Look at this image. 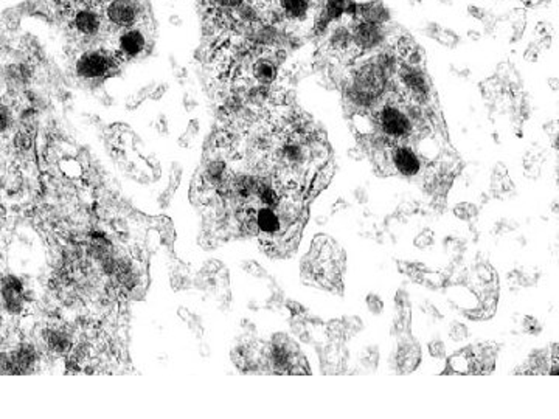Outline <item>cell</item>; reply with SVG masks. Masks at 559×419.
Here are the masks:
<instances>
[{
  "label": "cell",
  "mask_w": 559,
  "mask_h": 419,
  "mask_svg": "<svg viewBox=\"0 0 559 419\" xmlns=\"http://www.w3.org/2000/svg\"><path fill=\"white\" fill-rule=\"evenodd\" d=\"M45 343L47 348L55 354H69L72 351L73 348V340L72 336L67 331L64 329H58V328H52V329H47L45 331Z\"/></svg>",
  "instance_id": "cell-14"
},
{
  "label": "cell",
  "mask_w": 559,
  "mask_h": 419,
  "mask_svg": "<svg viewBox=\"0 0 559 419\" xmlns=\"http://www.w3.org/2000/svg\"><path fill=\"white\" fill-rule=\"evenodd\" d=\"M330 44L331 47L336 50V52H350L351 47H355L353 44V34L351 30L346 25H339L332 30L330 36Z\"/></svg>",
  "instance_id": "cell-16"
},
{
  "label": "cell",
  "mask_w": 559,
  "mask_h": 419,
  "mask_svg": "<svg viewBox=\"0 0 559 419\" xmlns=\"http://www.w3.org/2000/svg\"><path fill=\"white\" fill-rule=\"evenodd\" d=\"M111 66L112 61L108 55L94 50V52H86L80 56V59L76 61L75 72L83 80H98L108 75Z\"/></svg>",
  "instance_id": "cell-5"
},
{
  "label": "cell",
  "mask_w": 559,
  "mask_h": 419,
  "mask_svg": "<svg viewBox=\"0 0 559 419\" xmlns=\"http://www.w3.org/2000/svg\"><path fill=\"white\" fill-rule=\"evenodd\" d=\"M143 11L140 0H111L106 3L104 16L111 25L123 30L140 24Z\"/></svg>",
  "instance_id": "cell-2"
},
{
  "label": "cell",
  "mask_w": 559,
  "mask_h": 419,
  "mask_svg": "<svg viewBox=\"0 0 559 419\" xmlns=\"http://www.w3.org/2000/svg\"><path fill=\"white\" fill-rule=\"evenodd\" d=\"M108 2H111V0H94V3L97 5H106Z\"/></svg>",
  "instance_id": "cell-28"
},
{
  "label": "cell",
  "mask_w": 559,
  "mask_h": 419,
  "mask_svg": "<svg viewBox=\"0 0 559 419\" xmlns=\"http://www.w3.org/2000/svg\"><path fill=\"white\" fill-rule=\"evenodd\" d=\"M398 78L410 98L416 99V101H424V98L429 94V83L426 75L420 69L406 64L399 69Z\"/></svg>",
  "instance_id": "cell-8"
},
{
  "label": "cell",
  "mask_w": 559,
  "mask_h": 419,
  "mask_svg": "<svg viewBox=\"0 0 559 419\" xmlns=\"http://www.w3.org/2000/svg\"><path fill=\"white\" fill-rule=\"evenodd\" d=\"M353 44L358 50H373L382 44L385 38L384 28L382 25H374L362 20H355V25L351 28Z\"/></svg>",
  "instance_id": "cell-9"
},
{
  "label": "cell",
  "mask_w": 559,
  "mask_h": 419,
  "mask_svg": "<svg viewBox=\"0 0 559 419\" xmlns=\"http://www.w3.org/2000/svg\"><path fill=\"white\" fill-rule=\"evenodd\" d=\"M523 2H525L527 5H537L541 2V0H523Z\"/></svg>",
  "instance_id": "cell-27"
},
{
  "label": "cell",
  "mask_w": 559,
  "mask_h": 419,
  "mask_svg": "<svg viewBox=\"0 0 559 419\" xmlns=\"http://www.w3.org/2000/svg\"><path fill=\"white\" fill-rule=\"evenodd\" d=\"M0 323H2V320H0Z\"/></svg>",
  "instance_id": "cell-29"
},
{
  "label": "cell",
  "mask_w": 559,
  "mask_h": 419,
  "mask_svg": "<svg viewBox=\"0 0 559 419\" xmlns=\"http://www.w3.org/2000/svg\"><path fill=\"white\" fill-rule=\"evenodd\" d=\"M188 129H190V132L194 136V134L197 132V129H199V127H197V122H196V120H191L190 126H188Z\"/></svg>",
  "instance_id": "cell-26"
},
{
  "label": "cell",
  "mask_w": 559,
  "mask_h": 419,
  "mask_svg": "<svg viewBox=\"0 0 559 419\" xmlns=\"http://www.w3.org/2000/svg\"><path fill=\"white\" fill-rule=\"evenodd\" d=\"M148 47V36L140 27L123 28L117 38V53L122 59H136L145 53Z\"/></svg>",
  "instance_id": "cell-6"
},
{
  "label": "cell",
  "mask_w": 559,
  "mask_h": 419,
  "mask_svg": "<svg viewBox=\"0 0 559 419\" xmlns=\"http://www.w3.org/2000/svg\"><path fill=\"white\" fill-rule=\"evenodd\" d=\"M374 120L381 131V139L388 145L404 143L416 127L409 113V104H402L398 99H387L382 103Z\"/></svg>",
  "instance_id": "cell-1"
},
{
  "label": "cell",
  "mask_w": 559,
  "mask_h": 419,
  "mask_svg": "<svg viewBox=\"0 0 559 419\" xmlns=\"http://www.w3.org/2000/svg\"><path fill=\"white\" fill-rule=\"evenodd\" d=\"M376 66L382 70V72H384L385 76L392 75L396 70V66H398V62H396V58H395V53L388 52V50L381 52L376 58Z\"/></svg>",
  "instance_id": "cell-19"
},
{
  "label": "cell",
  "mask_w": 559,
  "mask_h": 419,
  "mask_svg": "<svg viewBox=\"0 0 559 419\" xmlns=\"http://www.w3.org/2000/svg\"><path fill=\"white\" fill-rule=\"evenodd\" d=\"M0 298L3 308L13 315L22 314L27 306V292L22 280L16 275H5L0 280Z\"/></svg>",
  "instance_id": "cell-4"
},
{
  "label": "cell",
  "mask_w": 559,
  "mask_h": 419,
  "mask_svg": "<svg viewBox=\"0 0 559 419\" xmlns=\"http://www.w3.org/2000/svg\"><path fill=\"white\" fill-rule=\"evenodd\" d=\"M13 374H31L38 364V351L30 343L19 345L16 350L8 351Z\"/></svg>",
  "instance_id": "cell-10"
},
{
  "label": "cell",
  "mask_w": 559,
  "mask_h": 419,
  "mask_svg": "<svg viewBox=\"0 0 559 419\" xmlns=\"http://www.w3.org/2000/svg\"><path fill=\"white\" fill-rule=\"evenodd\" d=\"M72 25L75 31L83 38H97L101 33L104 22L101 14L92 6H81L73 13Z\"/></svg>",
  "instance_id": "cell-7"
},
{
  "label": "cell",
  "mask_w": 559,
  "mask_h": 419,
  "mask_svg": "<svg viewBox=\"0 0 559 419\" xmlns=\"http://www.w3.org/2000/svg\"><path fill=\"white\" fill-rule=\"evenodd\" d=\"M255 224L258 227V233L269 234V236L278 234L285 225L280 213L275 208L264 207V205L255 211Z\"/></svg>",
  "instance_id": "cell-12"
},
{
  "label": "cell",
  "mask_w": 559,
  "mask_h": 419,
  "mask_svg": "<svg viewBox=\"0 0 559 419\" xmlns=\"http://www.w3.org/2000/svg\"><path fill=\"white\" fill-rule=\"evenodd\" d=\"M14 145H16L19 149H28L31 146V137L28 136L27 132H20L16 136V140H14Z\"/></svg>",
  "instance_id": "cell-22"
},
{
  "label": "cell",
  "mask_w": 559,
  "mask_h": 419,
  "mask_svg": "<svg viewBox=\"0 0 559 419\" xmlns=\"http://www.w3.org/2000/svg\"><path fill=\"white\" fill-rule=\"evenodd\" d=\"M388 163H390L393 173H398L404 177H413L420 174L423 169V160L420 159V155L415 152L412 146L406 143H395L390 146Z\"/></svg>",
  "instance_id": "cell-3"
},
{
  "label": "cell",
  "mask_w": 559,
  "mask_h": 419,
  "mask_svg": "<svg viewBox=\"0 0 559 419\" xmlns=\"http://www.w3.org/2000/svg\"><path fill=\"white\" fill-rule=\"evenodd\" d=\"M11 125V112L6 106L0 104V132L6 131Z\"/></svg>",
  "instance_id": "cell-20"
},
{
  "label": "cell",
  "mask_w": 559,
  "mask_h": 419,
  "mask_svg": "<svg viewBox=\"0 0 559 419\" xmlns=\"http://www.w3.org/2000/svg\"><path fill=\"white\" fill-rule=\"evenodd\" d=\"M356 19L374 25H385L390 20V11L381 0H372V2L358 3Z\"/></svg>",
  "instance_id": "cell-11"
},
{
  "label": "cell",
  "mask_w": 559,
  "mask_h": 419,
  "mask_svg": "<svg viewBox=\"0 0 559 419\" xmlns=\"http://www.w3.org/2000/svg\"><path fill=\"white\" fill-rule=\"evenodd\" d=\"M252 70L255 80H257L260 84H263V86L274 83L278 72L277 64H275L274 58H271V56H261V58L255 61Z\"/></svg>",
  "instance_id": "cell-15"
},
{
  "label": "cell",
  "mask_w": 559,
  "mask_h": 419,
  "mask_svg": "<svg viewBox=\"0 0 559 419\" xmlns=\"http://www.w3.org/2000/svg\"><path fill=\"white\" fill-rule=\"evenodd\" d=\"M0 374H13L10 353H0Z\"/></svg>",
  "instance_id": "cell-21"
},
{
  "label": "cell",
  "mask_w": 559,
  "mask_h": 419,
  "mask_svg": "<svg viewBox=\"0 0 559 419\" xmlns=\"http://www.w3.org/2000/svg\"><path fill=\"white\" fill-rule=\"evenodd\" d=\"M311 2L313 0H275L277 10H274L280 17L294 20V22H302L305 20L311 10Z\"/></svg>",
  "instance_id": "cell-13"
},
{
  "label": "cell",
  "mask_w": 559,
  "mask_h": 419,
  "mask_svg": "<svg viewBox=\"0 0 559 419\" xmlns=\"http://www.w3.org/2000/svg\"><path fill=\"white\" fill-rule=\"evenodd\" d=\"M169 24L176 25V27H181L182 25V19L178 16V14H173V16H169Z\"/></svg>",
  "instance_id": "cell-25"
},
{
  "label": "cell",
  "mask_w": 559,
  "mask_h": 419,
  "mask_svg": "<svg viewBox=\"0 0 559 419\" xmlns=\"http://www.w3.org/2000/svg\"><path fill=\"white\" fill-rule=\"evenodd\" d=\"M211 3L219 6V8H235L239 3H243L244 0H210Z\"/></svg>",
  "instance_id": "cell-23"
},
{
  "label": "cell",
  "mask_w": 559,
  "mask_h": 419,
  "mask_svg": "<svg viewBox=\"0 0 559 419\" xmlns=\"http://www.w3.org/2000/svg\"><path fill=\"white\" fill-rule=\"evenodd\" d=\"M168 90V84H160V86H157L154 89V92L151 94V98L153 99H155V101H157V99H160L162 97L165 95V92Z\"/></svg>",
  "instance_id": "cell-24"
},
{
  "label": "cell",
  "mask_w": 559,
  "mask_h": 419,
  "mask_svg": "<svg viewBox=\"0 0 559 419\" xmlns=\"http://www.w3.org/2000/svg\"><path fill=\"white\" fill-rule=\"evenodd\" d=\"M346 6H348V0H325L320 14L328 22H334L345 16Z\"/></svg>",
  "instance_id": "cell-18"
},
{
  "label": "cell",
  "mask_w": 559,
  "mask_h": 419,
  "mask_svg": "<svg viewBox=\"0 0 559 419\" xmlns=\"http://www.w3.org/2000/svg\"><path fill=\"white\" fill-rule=\"evenodd\" d=\"M225 174H227V166L224 160H211L208 162L204 173V180L211 187H222L225 182Z\"/></svg>",
  "instance_id": "cell-17"
}]
</instances>
